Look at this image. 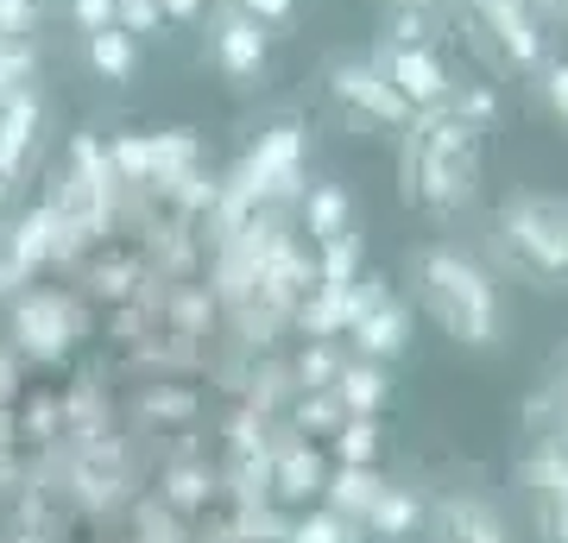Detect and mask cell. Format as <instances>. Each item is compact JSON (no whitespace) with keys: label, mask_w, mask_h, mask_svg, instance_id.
Here are the masks:
<instances>
[{"label":"cell","mask_w":568,"mask_h":543,"mask_svg":"<svg viewBox=\"0 0 568 543\" xmlns=\"http://www.w3.org/2000/svg\"><path fill=\"white\" fill-rule=\"evenodd\" d=\"M410 272H417L424 310L443 322L462 348H499L506 342V303H499V284L467 260V253H455V247H424V253L410 260Z\"/></svg>","instance_id":"cell-1"},{"label":"cell","mask_w":568,"mask_h":543,"mask_svg":"<svg viewBox=\"0 0 568 543\" xmlns=\"http://www.w3.org/2000/svg\"><path fill=\"white\" fill-rule=\"evenodd\" d=\"M499 241H506V260L537 284H562L568 279V209L544 197H518L506 202L499 215Z\"/></svg>","instance_id":"cell-2"},{"label":"cell","mask_w":568,"mask_h":543,"mask_svg":"<svg viewBox=\"0 0 568 543\" xmlns=\"http://www.w3.org/2000/svg\"><path fill=\"white\" fill-rule=\"evenodd\" d=\"M537 543H568V443H537L518 467Z\"/></svg>","instance_id":"cell-3"},{"label":"cell","mask_w":568,"mask_h":543,"mask_svg":"<svg viewBox=\"0 0 568 543\" xmlns=\"http://www.w3.org/2000/svg\"><path fill=\"white\" fill-rule=\"evenodd\" d=\"M424 543H511L499 505L480 500V493H448V500L429 505Z\"/></svg>","instance_id":"cell-4"},{"label":"cell","mask_w":568,"mask_h":543,"mask_svg":"<svg viewBox=\"0 0 568 543\" xmlns=\"http://www.w3.org/2000/svg\"><path fill=\"white\" fill-rule=\"evenodd\" d=\"M424 524H429V505L410 486H379V500L366 505L361 531L373 543H424Z\"/></svg>","instance_id":"cell-5"},{"label":"cell","mask_w":568,"mask_h":543,"mask_svg":"<svg viewBox=\"0 0 568 543\" xmlns=\"http://www.w3.org/2000/svg\"><path fill=\"white\" fill-rule=\"evenodd\" d=\"M386 82L410 101V108H436V101L448 95V70L429 58L424 44H398L386 58Z\"/></svg>","instance_id":"cell-6"},{"label":"cell","mask_w":568,"mask_h":543,"mask_svg":"<svg viewBox=\"0 0 568 543\" xmlns=\"http://www.w3.org/2000/svg\"><path fill=\"white\" fill-rule=\"evenodd\" d=\"M347 335H354V348H361V361L386 366L392 354H405V348H410V316L392 298H379L373 310H361V316L347 322Z\"/></svg>","instance_id":"cell-7"},{"label":"cell","mask_w":568,"mask_h":543,"mask_svg":"<svg viewBox=\"0 0 568 543\" xmlns=\"http://www.w3.org/2000/svg\"><path fill=\"white\" fill-rule=\"evenodd\" d=\"M328 392H335V404H342L347 418H379L392 399V380L379 361H347V366H335V385Z\"/></svg>","instance_id":"cell-8"},{"label":"cell","mask_w":568,"mask_h":543,"mask_svg":"<svg viewBox=\"0 0 568 543\" xmlns=\"http://www.w3.org/2000/svg\"><path fill=\"white\" fill-rule=\"evenodd\" d=\"M335 95L354 101V108H366V114H379V121H410V101L398 95L386 77L361 70V63H342V70H335Z\"/></svg>","instance_id":"cell-9"},{"label":"cell","mask_w":568,"mask_h":543,"mask_svg":"<svg viewBox=\"0 0 568 543\" xmlns=\"http://www.w3.org/2000/svg\"><path fill=\"white\" fill-rule=\"evenodd\" d=\"M32 133H39V95L13 89V95L0 101V178H13V171L26 164Z\"/></svg>","instance_id":"cell-10"},{"label":"cell","mask_w":568,"mask_h":543,"mask_svg":"<svg viewBox=\"0 0 568 543\" xmlns=\"http://www.w3.org/2000/svg\"><path fill=\"white\" fill-rule=\"evenodd\" d=\"M215 58H222L227 77H253L265 63V32L253 13H234V20L222 26V39H215Z\"/></svg>","instance_id":"cell-11"},{"label":"cell","mask_w":568,"mask_h":543,"mask_svg":"<svg viewBox=\"0 0 568 543\" xmlns=\"http://www.w3.org/2000/svg\"><path fill=\"white\" fill-rule=\"evenodd\" d=\"M246 183H253V190H284V183H297V127H278V133L253 152Z\"/></svg>","instance_id":"cell-12"},{"label":"cell","mask_w":568,"mask_h":543,"mask_svg":"<svg viewBox=\"0 0 568 543\" xmlns=\"http://www.w3.org/2000/svg\"><path fill=\"white\" fill-rule=\"evenodd\" d=\"M379 486H386V481H379L373 467H342V474L323 486V500H328V512H342V519L361 524V519H366V505L379 500Z\"/></svg>","instance_id":"cell-13"},{"label":"cell","mask_w":568,"mask_h":543,"mask_svg":"<svg viewBox=\"0 0 568 543\" xmlns=\"http://www.w3.org/2000/svg\"><path fill=\"white\" fill-rule=\"evenodd\" d=\"M89 63H95L108 82H126V77H133V63H140V51H133V32H121V26L89 32Z\"/></svg>","instance_id":"cell-14"},{"label":"cell","mask_w":568,"mask_h":543,"mask_svg":"<svg viewBox=\"0 0 568 543\" xmlns=\"http://www.w3.org/2000/svg\"><path fill=\"white\" fill-rule=\"evenodd\" d=\"M13 234V265H20V279L32 272V265L51 253V234H58V209H32L20 228H7Z\"/></svg>","instance_id":"cell-15"},{"label":"cell","mask_w":568,"mask_h":543,"mask_svg":"<svg viewBox=\"0 0 568 543\" xmlns=\"http://www.w3.org/2000/svg\"><path fill=\"white\" fill-rule=\"evenodd\" d=\"M480 7L493 13L499 39L511 44V58H518V63H537V58H544V44H537V26H530L525 13H518V0H480Z\"/></svg>","instance_id":"cell-16"},{"label":"cell","mask_w":568,"mask_h":543,"mask_svg":"<svg viewBox=\"0 0 568 543\" xmlns=\"http://www.w3.org/2000/svg\"><path fill=\"white\" fill-rule=\"evenodd\" d=\"M335 455H342V467H373L379 462V423L373 418H342L335 423Z\"/></svg>","instance_id":"cell-17"},{"label":"cell","mask_w":568,"mask_h":543,"mask_svg":"<svg viewBox=\"0 0 568 543\" xmlns=\"http://www.w3.org/2000/svg\"><path fill=\"white\" fill-rule=\"evenodd\" d=\"M278 493L284 500H316V493H323V462H316L310 449H291L278 462Z\"/></svg>","instance_id":"cell-18"},{"label":"cell","mask_w":568,"mask_h":543,"mask_svg":"<svg viewBox=\"0 0 568 543\" xmlns=\"http://www.w3.org/2000/svg\"><path fill=\"white\" fill-rule=\"evenodd\" d=\"M310 234H316V241H335V234H347V197L342 190H335V183H316V190H310Z\"/></svg>","instance_id":"cell-19"},{"label":"cell","mask_w":568,"mask_h":543,"mask_svg":"<svg viewBox=\"0 0 568 543\" xmlns=\"http://www.w3.org/2000/svg\"><path fill=\"white\" fill-rule=\"evenodd\" d=\"M291 543H361V524L342 519V512H328V505H316V512L291 531Z\"/></svg>","instance_id":"cell-20"},{"label":"cell","mask_w":568,"mask_h":543,"mask_svg":"<svg viewBox=\"0 0 568 543\" xmlns=\"http://www.w3.org/2000/svg\"><path fill=\"white\" fill-rule=\"evenodd\" d=\"M145 145H152V178H178L183 164H190V152H196L183 133H171V140H145Z\"/></svg>","instance_id":"cell-21"},{"label":"cell","mask_w":568,"mask_h":543,"mask_svg":"<svg viewBox=\"0 0 568 543\" xmlns=\"http://www.w3.org/2000/svg\"><path fill=\"white\" fill-rule=\"evenodd\" d=\"M114 26L121 32H152L159 26V0H114Z\"/></svg>","instance_id":"cell-22"},{"label":"cell","mask_w":568,"mask_h":543,"mask_svg":"<svg viewBox=\"0 0 568 543\" xmlns=\"http://www.w3.org/2000/svg\"><path fill=\"white\" fill-rule=\"evenodd\" d=\"M347 411L342 404H335V392H323V399H304L297 404V423H304V430H328V423H342Z\"/></svg>","instance_id":"cell-23"},{"label":"cell","mask_w":568,"mask_h":543,"mask_svg":"<svg viewBox=\"0 0 568 543\" xmlns=\"http://www.w3.org/2000/svg\"><path fill=\"white\" fill-rule=\"evenodd\" d=\"M328 247V284H354V234H335Z\"/></svg>","instance_id":"cell-24"},{"label":"cell","mask_w":568,"mask_h":543,"mask_svg":"<svg viewBox=\"0 0 568 543\" xmlns=\"http://www.w3.org/2000/svg\"><path fill=\"white\" fill-rule=\"evenodd\" d=\"M114 164H121L126 178H152V145H145V140H121V145H114Z\"/></svg>","instance_id":"cell-25"},{"label":"cell","mask_w":568,"mask_h":543,"mask_svg":"<svg viewBox=\"0 0 568 543\" xmlns=\"http://www.w3.org/2000/svg\"><path fill=\"white\" fill-rule=\"evenodd\" d=\"M77 7V20L89 26V32H102V26H114V0H70Z\"/></svg>","instance_id":"cell-26"},{"label":"cell","mask_w":568,"mask_h":543,"mask_svg":"<svg viewBox=\"0 0 568 543\" xmlns=\"http://www.w3.org/2000/svg\"><path fill=\"white\" fill-rule=\"evenodd\" d=\"M304 380H316V385H323V392H328V385H335V361H328L323 348H310V354H304Z\"/></svg>","instance_id":"cell-27"},{"label":"cell","mask_w":568,"mask_h":543,"mask_svg":"<svg viewBox=\"0 0 568 543\" xmlns=\"http://www.w3.org/2000/svg\"><path fill=\"white\" fill-rule=\"evenodd\" d=\"M549 108L568 121V63H556V70H549Z\"/></svg>","instance_id":"cell-28"},{"label":"cell","mask_w":568,"mask_h":543,"mask_svg":"<svg viewBox=\"0 0 568 543\" xmlns=\"http://www.w3.org/2000/svg\"><path fill=\"white\" fill-rule=\"evenodd\" d=\"M392 32H398V44H424V13H398Z\"/></svg>","instance_id":"cell-29"},{"label":"cell","mask_w":568,"mask_h":543,"mask_svg":"<svg viewBox=\"0 0 568 543\" xmlns=\"http://www.w3.org/2000/svg\"><path fill=\"white\" fill-rule=\"evenodd\" d=\"M246 13H253V20H284L291 0H246Z\"/></svg>","instance_id":"cell-30"},{"label":"cell","mask_w":568,"mask_h":543,"mask_svg":"<svg viewBox=\"0 0 568 543\" xmlns=\"http://www.w3.org/2000/svg\"><path fill=\"white\" fill-rule=\"evenodd\" d=\"M462 114H467V121H487V114H493V95H467Z\"/></svg>","instance_id":"cell-31"},{"label":"cell","mask_w":568,"mask_h":543,"mask_svg":"<svg viewBox=\"0 0 568 543\" xmlns=\"http://www.w3.org/2000/svg\"><path fill=\"white\" fill-rule=\"evenodd\" d=\"M164 7H171V13H196V0H164Z\"/></svg>","instance_id":"cell-32"},{"label":"cell","mask_w":568,"mask_h":543,"mask_svg":"<svg viewBox=\"0 0 568 543\" xmlns=\"http://www.w3.org/2000/svg\"><path fill=\"white\" fill-rule=\"evenodd\" d=\"M0 202H7V178H0Z\"/></svg>","instance_id":"cell-33"},{"label":"cell","mask_w":568,"mask_h":543,"mask_svg":"<svg viewBox=\"0 0 568 543\" xmlns=\"http://www.w3.org/2000/svg\"><path fill=\"white\" fill-rule=\"evenodd\" d=\"M544 7H562V0H544Z\"/></svg>","instance_id":"cell-34"}]
</instances>
